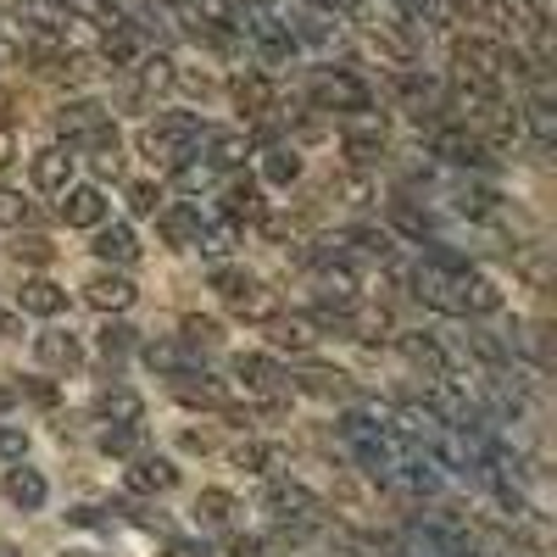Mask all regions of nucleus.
Instances as JSON below:
<instances>
[{
  "label": "nucleus",
  "mask_w": 557,
  "mask_h": 557,
  "mask_svg": "<svg viewBox=\"0 0 557 557\" xmlns=\"http://www.w3.org/2000/svg\"><path fill=\"white\" fill-rule=\"evenodd\" d=\"M312 112H341V117H368L374 112V84L357 78L351 67H312L307 78Z\"/></svg>",
  "instance_id": "obj_1"
},
{
  "label": "nucleus",
  "mask_w": 557,
  "mask_h": 557,
  "mask_svg": "<svg viewBox=\"0 0 557 557\" xmlns=\"http://www.w3.org/2000/svg\"><path fill=\"white\" fill-rule=\"evenodd\" d=\"M341 441L351 446V457H357L374 480H385V474L396 469V457H401L396 430L385 424V418H374V412H346V418H341Z\"/></svg>",
  "instance_id": "obj_2"
},
{
  "label": "nucleus",
  "mask_w": 557,
  "mask_h": 557,
  "mask_svg": "<svg viewBox=\"0 0 557 557\" xmlns=\"http://www.w3.org/2000/svg\"><path fill=\"white\" fill-rule=\"evenodd\" d=\"M430 157H441L446 168L462 173H496V146L485 134H474L469 123H430Z\"/></svg>",
  "instance_id": "obj_3"
},
{
  "label": "nucleus",
  "mask_w": 557,
  "mask_h": 557,
  "mask_svg": "<svg viewBox=\"0 0 557 557\" xmlns=\"http://www.w3.org/2000/svg\"><path fill=\"white\" fill-rule=\"evenodd\" d=\"M207 134V117L201 112H157L146 128H139V151L157 157V162H178L196 151V139Z\"/></svg>",
  "instance_id": "obj_4"
},
{
  "label": "nucleus",
  "mask_w": 557,
  "mask_h": 557,
  "mask_svg": "<svg viewBox=\"0 0 557 557\" xmlns=\"http://www.w3.org/2000/svg\"><path fill=\"white\" fill-rule=\"evenodd\" d=\"M262 513L278 524V530H290V535H301V530H318L323 524V496H312L307 485H296V480H273L268 485V496H262Z\"/></svg>",
  "instance_id": "obj_5"
},
{
  "label": "nucleus",
  "mask_w": 557,
  "mask_h": 557,
  "mask_svg": "<svg viewBox=\"0 0 557 557\" xmlns=\"http://www.w3.org/2000/svg\"><path fill=\"white\" fill-rule=\"evenodd\" d=\"M78 7H89V17H96L101 28H134V34H168L173 28V12H168V0H78Z\"/></svg>",
  "instance_id": "obj_6"
},
{
  "label": "nucleus",
  "mask_w": 557,
  "mask_h": 557,
  "mask_svg": "<svg viewBox=\"0 0 557 557\" xmlns=\"http://www.w3.org/2000/svg\"><path fill=\"white\" fill-rule=\"evenodd\" d=\"M240 34L257 45L262 62H290V57L301 51L296 34H290V23L278 17V12H240Z\"/></svg>",
  "instance_id": "obj_7"
},
{
  "label": "nucleus",
  "mask_w": 557,
  "mask_h": 557,
  "mask_svg": "<svg viewBox=\"0 0 557 557\" xmlns=\"http://www.w3.org/2000/svg\"><path fill=\"white\" fill-rule=\"evenodd\" d=\"M228 101H235V112H240L246 123H262V117H273V112H278V89H273V78H268V73L240 67L235 78H228Z\"/></svg>",
  "instance_id": "obj_8"
},
{
  "label": "nucleus",
  "mask_w": 557,
  "mask_h": 557,
  "mask_svg": "<svg viewBox=\"0 0 557 557\" xmlns=\"http://www.w3.org/2000/svg\"><path fill=\"white\" fill-rule=\"evenodd\" d=\"M123 485H128V496H168L178 485V462L162 451H134L123 469Z\"/></svg>",
  "instance_id": "obj_9"
},
{
  "label": "nucleus",
  "mask_w": 557,
  "mask_h": 557,
  "mask_svg": "<svg viewBox=\"0 0 557 557\" xmlns=\"http://www.w3.org/2000/svg\"><path fill=\"white\" fill-rule=\"evenodd\" d=\"M396 351H401L424 380H457V357H451L435 335H424V330H401V335H396Z\"/></svg>",
  "instance_id": "obj_10"
},
{
  "label": "nucleus",
  "mask_w": 557,
  "mask_h": 557,
  "mask_svg": "<svg viewBox=\"0 0 557 557\" xmlns=\"http://www.w3.org/2000/svg\"><path fill=\"white\" fill-rule=\"evenodd\" d=\"M151 218H157V235H162L173 251H196L201 223H207V212H201L196 201H162Z\"/></svg>",
  "instance_id": "obj_11"
},
{
  "label": "nucleus",
  "mask_w": 557,
  "mask_h": 557,
  "mask_svg": "<svg viewBox=\"0 0 557 557\" xmlns=\"http://www.w3.org/2000/svg\"><path fill=\"white\" fill-rule=\"evenodd\" d=\"M139 357H146L151 374L162 380H184V374H207V357L196 346H184V341H146V346H134Z\"/></svg>",
  "instance_id": "obj_12"
},
{
  "label": "nucleus",
  "mask_w": 557,
  "mask_h": 557,
  "mask_svg": "<svg viewBox=\"0 0 557 557\" xmlns=\"http://www.w3.org/2000/svg\"><path fill=\"white\" fill-rule=\"evenodd\" d=\"M251 151H257V146H251V134H246V128H212V123H207V134L196 139V157H201V162H212L218 173L240 168Z\"/></svg>",
  "instance_id": "obj_13"
},
{
  "label": "nucleus",
  "mask_w": 557,
  "mask_h": 557,
  "mask_svg": "<svg viewBox=\"0 0 557 557\" xmlns=\"http://www.w3.org/2000/svg\"><path fill=\"white\" fill-rule=\"evenodd\" d=\"M107 212H112V201H107L101 184H67L62 207H57V218L67 228H96V223H107Z\"/></svg>",
  "instance_id": "obj_14"
},
{
  "label": "nucleus",
  "mask_w": 557,
  "mask_h": 557,
  "mask_svg": "<svg viewBox=\"0 0 557 557\" xmlns=\"http://www.w3.org/2000/svg\"><path fill=\"white\" fill-rule=\"evenodd\" d=\"M34 357H39V368H51V374H78L84 368V341L73 330H39L34 335Z\"/></svg>",
  "instance_id": "obj_15"
},
{
  "label": "nucleus",
  "mask_w": 557,
  "mask_h": 557,
  "mask_svg": "<svg viewBox=\"0 0 557 557\" xmlns=\"http://www.w3.org/2000/svg\"><path fill=\"white\" fill-rule=\"evenodd\" d=\"M262 335H268L273 351H296V357H307L318 346V330L307 323V312H268L262 318Z\"/></svg>",
  "instance_id": "obj_16"
},
{
  "label": "nucleus",
  "mask_w": 557,
  "mask_h": 557,
  "mask_svg": "<svg viewBox=\"0 0 557 557\" xmlns=\"http://www.w3.org/2000/svg\"><path fill=\"white\" fill-rule=\"evenodd\" d=\"M73 151L67 146H45V151H34L28 157V178H34V190L39 196H62L67 184H73Z\"/></svg>",
  "instance_id": "obj_17"
},
{
  "label": "nucleus",
  "mask_w": 557,
  "mask_h": 557,
  "mask_svg": "<svg viewBox=\"0 0 557 557\" xmlns=\"http://www.w3.org/2000/svg\"><path fill=\"white\" fill-rule=\"evenodd\" d=\"M385 218H391V228L407 240V246H430V240H441V223L430 218V207H418V201H391L385 207Z\"/></svg>",
  "instance_id": "obj_18"
},
{
  "label": "nucleus",
  "mask_w": 557,
  "mask_h": 557,
  "mask_svg": "<svg viewBox=\"0 0 557 557\" xmlns=\"http://www.w3.org/2000/svg\"><path fill=\"white\" fill-rule=\"evenodd\" d=\"M17 312L23 318H62L67 312V290L57 285V278L34 273V278H23V290H17Z\"/></svg>",
  "instance_id": "obj_19"
},
{
  "label": "nucleus",
  "mask_w": 557,
  "mask_h": 557,
  "mask_svg": "<svg viewBox=\"0 0 557 557\" xmlns=\"http://www.w3.org/2000/svg\"><path fill=\"white\" fill-rule=\"evenodd\" d=\"M101 123H112V107H107V101H96V96H73V101H62V107H57V128H62L67 146H73L78 134L101 128Z\"/></svg>",
  "instance_id": "obj_20"
},
{
  "label": "nucleus",
  "mask_w": 557,
  "mask_h": 557,
  "mask_svg": "<svg viewBox=\"0 0 557 557\" xmlns=\"http://www.w3.org/2000/svg\"><path fill=\"white\" fill-rule=\"evenodd\" d=\"M223 218L228 223H268V201L257 178H228L223 184Z\"/></svg>",
  "instance_id": "obj_21"
},
{
  "label": "nucleus",
  "mask_w": 557,
  "mask_h": 557,
  "mask_svg": "<svg viewBox=\"0 0 557 557\" xmlns=\"http://www.w3.org/2000/svg\"><path fill=\"white\" fill-rule=\"evenodd\" d=\"M89 235H96V240H89V251H96L107 268H128L139 257V240H134L128 223H96Z\"/></svg>",
  "instance_id": "obj_22"
},
{
  "label": "nucleus",
  "mask_w": 557,
  "mask_h": 557,
  "mask_svg": "<svg viewBox=\"0 0 557 557\" xmlns=\"http://www.w3.org/2000/svg\"><path fill=\"white\" fill-rule=\"evenodd\" d=\"M0 491H7V502L12 507H23V513H39L45 502H51V480H45L39 469H7V480H0Z\"/></svg>",
  "instance_id": "obj_23"
},
{
  "label": "nucleus",
  "mask_w": 557,
  "mask_h": 557,
  "mask_svg": "<svg viewBox=\"0 0 557 557\" xmlns=\"http://www.w3.org/2000/svg\"><path fill=\"white\" fill-rule=\"evenodd\" d=\"M228 368H235V380H240L246 391H290V374H285L273 357H262V351H240Z\"/></svg>",
  "instance_id": "obj_24"
},
{
  "label": "nucleus",
  "mask_w": 557,
  "mask_h": 557,
  "mask_svg": "<svg viewBox=\"0 0 557 557\" xmlns=\"http://www.w3.org/2000/svg\"><path fill=\"white\" fill-rule=\"evenodd\" d=\"M262 184H278V190H290V184L301 178V151L290 146V139H262Z\"/></svg>",
  "instance_id": "obj_25"
},
{
  "label": "nucleus",
  "mask_w": 557,
  "mask_h": 557,
  "mask_svg": "<svg viewBox=\"0 0 557 557\" xmlns=\"http://www.w3.org/2000/svg\"><path fill=\"white\" fill-rule=\"evenodd\" d=\"M84 296L96 301L101 312H128L139 290H134V278H128V273H112V268H101V273L84 285Z\"/></svg>",
  "instance_id": "obj_26"
},
{
  "label": "nucleus",
  "mask_w": 557,
  "mask_h": 557,
  "mask_svg": "<svg viewBox=\"0 0 557 557\" xmlns=\"http://www.w3.org/2000/svg\"><path fill=\"white\" fill-rule=\"evenodd\" d=\"M96 418L101 424H146V401H139V391H128V385H107L96 396Z\"/></svg>",
  "instance_id": "obj_27"
},
{
  "label": "nucleus",
  "mask_w": 557,
  "mask_h": 557,
  "mask_svg": "<svg viewBox=\"0 0 557 557\" xmlns=\"http://www.w3.org/2000/svg\"><path fill=\"white\" fill-rule=\"evenodd\" d=\"M290 34H296V45H312V51H335V39H341V17H335V12L307 7L301 17H290Z\"/></svg>",
  "instance_id": "obj_28"
},
{
  "label": "nucleus",
  "mask_w": 557,
  "mask_h": 557,
  "mask_svg": "<svg viewBox=\"0 0 557 557\" xmlns=\"http://www.w3.org/2000/svg\"><path fill=\"white\" fill-rule=\"evenodd\" d=\"M246 513L240 507V496L235 491H218V485H207L201 496H196V519L207 524V530H235V519Z\"/></svg>",
  "instance_id": "obj_29"
},
{
  "label": "nucleus",
  "mask_w": 557,
  "mask_h": 557,
  "mask_svg": "<svg viewBox=\"0 0 557 557\" xmlns=\"http://www.w3.org/2000/svg\"><path fill=\"white\" fill-rule=\"evenodd\" d=\"M341 146H346V157H351L357 168H374V162L385 157V128H380V123H368V117H357V123L346 128Z\"/></svg>",
  "instance_id": "obj_30"
},
{
  "label": "nucleus",
  "mask_w": 557,
  "mask_h": 557,
  "mask_svg": "<svg viewBox=\"0 0 557 557\" xmlns=\"http://www.w3.org/2000/svg\"><path fill=\"white\" fill-rule=\"evenodd\" d=\"M228 462L246 469V474H273V469H285V446L278 441H246V446L228 451Z\"/></svg>",
  "instance_id": "obj_31"
},
{
  "label": "nucleus",
  "mask_w": 557,
  "mask_h": 557,
  "mask_svg": "<svg viewBox=\"0 0 557 557\" xmlns=\"http://www.w3.org/2000/svg\"><path fill=\"white\" fill-rule=\"evenodd\" d=\"M524 123H530V139L541 151H552V139H557V117H552V101H546V84H535V96L524 101V112H519Z\"/></svg>",
  "instance_id": "obj_32"
},
{
  "label": "nucleus",
  "mask_w": 557,
  "mask_h": 557,
  "mask_svg": "<svg viewBox=\"0 0 557 557\" xmlns=\"http://www.w3.org/2000/svg\"><path fill=\"white\" fill-rule=\"evenodd\" d=\"M290 391H307V396H351V380L341 368H301L290 374Z\"/></svg>",
  "instance_id": "obj_33"
},
{
  "label": "nucleus",
  "mask_w": 557,
  "mask_h": 557,
  "mask_svg": "<svg viewBox=\"0 0 557 557\" xmlns=\"http://www.w3.org/2000/svg\"><path fill=\"white\" fill-rule=\"evenodd\" d=\"M513 273L524 278L530 290H552V268H546V246H513Z\"/></svg>",
  "instance_id": "obj_34"
},
{
  "label": "nucleus",
  "mask_w": 557,
  "mask_h": 557,
  "mask_svg": "<svg viewBox=\"0 0 557 557\" xmlns=\"http://www.w3.org/2000/svg\"><path fill=\"white\" fill-rule=\"evenodd\" d=\"M235 246H240V223H201V240H196V251L201 257H212V262H223V257H235Z\"/></svg>",
  "instance_id": "obj_35"
},
{
  "label": "nucleus",
  "mask_w": 557,
  "mask_h": 557,
  "mask_svg": "<svg viewBox=\"0 0 557 557\" xmlns=\"http://www.w3.org/2000/svg\"><path fill=\"white\" fill-rule=\"evenodd\" d=\"M207 285H212V290H218L223 301H235V296H246V290L257 285V273H246L240 262H228V257H223V262H212V273H207Z\"/></svg>",
  "instance_id": "obj_36"
},
{
  "label": "nucleus",
  "mask_w": 557,
  "mask_h": 557,
  "mask_svg": "<svg viewBox=\"0 0 557 557\" xmlns=\"http://www.w3.org/2000/svg\"><path fill=\"white\" fill-rule=\"evenodd\" d=\"M178 341H184V346H196V351H212V346H223V323L190 312V318H178Z\"/></svg>",
  "instance_id": "obj_37"
},
{
  "label": "nucleus",
  "mask_w": 557,
  "mask_h": 557,
  "mask_svg": "<svg viewBox=\"0 0 557 557\" xmlns=\"http://www.w3.org/2000/svg\"><path fill=\"white\" fill-rule=\"evenodd\" d=\"M101 451H107V457L146 451V424H107V430H101Z\"/></svg>",
  "instance_id": "obj_38"
},
{
  "label": "nucleus",
  "mask_w": 557,
  "mask_h": 557,
  "mask_svg": "<svg viewBox=\"0 0 557 557\" xmlns=\"http://www.w3.org/2000/svg\"><path fill=\"white\" fill-rule=\"evenodd\" d=\"M173 168H178L173 178H178V190H184V196H196V190H212V184H218V168H212V162H201L196 151H190V157H178Z\"/></svg>",
  "instance_id": "obj_39"
},
{
  "label": "nucleus",
  "mask_w": 557,
  "mask_h": 557,
  "mask_svg": "<svg viewBox=\"0 0 557 557\" xmlns=\"http://www.w3.org/2000/svg\"><path fill=\"white\" fill-rule=\"evenodd\" d=\"M96 346H101V357H128L139 341H134V330H128L123 318H107L101 330H96Z\"/></svg>",
  "instance_id": "obj_40"
},
{
  "label": "nucleus",
  "mask_w": 557,
  "mask_h": 557,
  "mask_svg": "<svg viewBox=\"0 0 557 557\" xmlns=\"http://www.w3.org/2000/svg\"><path fill=\"white\" fill-rule=\"evenodd\" d=\"M34 223V201H23V190L0 184V228H28Z\"/></svg>",
  "instance_id": "obj_41"
},
{
  "label": "nucleus",
  "mask_w": 557,
  "mask_h": 557,
  "mask_svg": "<svg viewBox=\"0 0 557 557\" xmlns=\"http://www.w3.org/2000/svg\"><path fill=\"white\" fill-rule=\"evenodd\" d=\"M12 257H17V262H34V268H45V262L57 257V246L45 240V235H23V228H17V235H12Z\"/></svg>",
  "instance_id": "obj_42"
},
{
  "label": "nucleus",
  "mask_w": 557,
  "mask_h": 557,
  "mask_svg": "<svg viewBox=\"0 0 557 557\" xmlns=\"http://www.w3.org/2000/svg\"><path fill=\"white\" fill-rule=\"evenodd\" d=\"M157 207H162V184H157V178H134V184H128V212H134V218H151Z\"/></svg>",
  "instance_id": "obj_43"
},
{
  "label": "nucleus",
  "mask_w": 557,
  "mask_h": 557,
  "mask_svg": "<svg viewBox=\"0 0 557 557\" xmlns=\"http://www.w3.org/2000/svg\"><path fill=\"white\" fill-rule=\"evenodd\" d=\"M28 451V430L23 424H0V462H23Z\"/></svg>",
  "instance_id": "obj_44"
},
{
  "label": "nucleus",
  "mask_w": 557,
  "mask_h": 557,
  "mask_svg": "<svg viewBox=\"0 0 557 557\" xmlns=\"http://www.w3.org/2000/svg\"><path fill=\"white\" fill-rule=\"evenodd\" d=\"M223 552H228V557H262V541H257V535H228Z\"/></svg>",
  "instance_id": "obj_45"
},
{
  "label": "nucleus",
  "mask_w": 557,
  "mask_h": 557,
  "mask_svg": "<svg viewBox=\"0 0 557 557\" xmlns=\"http://www.w3.org/2000/svg\"><path fill=\"white\" fill-rule=\"evenodd\" d=\"M307 7H318V12H335V17H357V12H362V0H307Z\"/></svg>",
  "instance_id": "obj_46"
},
{
  "label": "nucleus",
  "mask_w": 557,
  "mask_h": 557,
  "mask_svg": "<svg viewBox=\"0 0 557 557\" xmlns=\"http://www.w3.org/2000/svg\"><path fill=\"white\" fill-rule=\"evenodd\" d=\"M23 335V312L17 307H0V341H17Z\"/></svg>",
  "instance_id": "obj_47"
},
{
  "label": "nucleus",
  "mask_w": 557,
  "mask_h": 557,
  "mask_svg": "<svg viewBox=\"0 0 557 557\" xmlns=\"http://www.w3.org/2000/svg\"><path fill=\"white\" fill-rule=\"evenodd\" d=\"M162 557H212V552H207L201 541H168V546H162Z\"/></svg>",
  "instance_id": "obj_48"
},
{
  "label": "nucleus",
  "mask_w": 557,
  "mask_h": 557,
  "mask_svg": "<svg viewBox=\"0 0 557 557\" xmlns=\"http://www.w3.org/2000/svg\"><path fill=\"white\" fill-rule=\"evenodd\" d=\"M17 401H23V385H0V418L17 412Z\"/></svg>",
  "instance_id": "obj_49"
},
{
  "label": "nucleus",
  "mask_w": 557,
  "mask_h": 557,
  "mask_svg": "<svg viewBox=\"0 0 557 557\" xmlns=\"http://www.w3.org/2000/svg\"><path fill=\"white\" fill-rule=\"evenodd\" d=\"M17 162V139H12V128H0V168H12Z\"/></svg>",
  "instance_id": "obj_50"
},
{
  "label": "nucleus",
  "mask_w": 557,
  "mask_h": 557,
  "mask_svg": "<svg viewBox=\"0 0 557 557\" xmlns=\"http://www.w3.org/2000/svg\"><path fill=\"white\" fill-rule=\"evenodd\" d=\"M12 107H17L12 89H0V128H12Z\"/></svg>",
  "instance_id": "obj_51"
},
{
  "label": "nucleus",
  "mask_w": 557,
  "mask_h": 557,
  "mask_svg": "<svg viewBox=\"0 0 557 557\" xmlns=\"http://www.w3.org/2000/svg\"><path fill=\"white\" fill-rule=\"evenodd\" d=\"M235 7H246V12H278V0H235Z\"/></svg>",
  "instance_id": "obj_52"
},
{
  "label": "nucleus",
  "mask_w": 557,
  "mask_h": 557,
  "mask_svg": "<svg viewBox=\"0 0 557 557\" xmlns=\"http://www.w3.org/2000/svg\"><path fill=\"white\" fill-rule=\"evenodd\" d=\"M62 557H107V552H89V546H67Z\"/></svg>",
  "instance_id": "obj_53"
},
{
  "label": "nucleus",
  "mask_w": 557,
  "mask_h": 557,
  "mask_svg": "<svg viewBox=\"0 0 557 557\" xmlns=\"http://www.w3.org/2000/svg\"><path fill=\"white\" fill-rule=\"evenodd\" d=\"M0 557H23V552H17L12 541H0Z\"/></svg>",
  "instance_id": "obj_54"
}]
</instances>
